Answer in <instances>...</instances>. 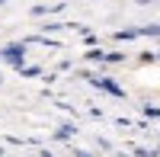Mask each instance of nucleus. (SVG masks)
<instances>
[{
    "label": "nucleus",
    "mask_w": 160,
    "mask_h": 157,
    "mask_svg": "<svg viewBox=\"0 0 160 157\" xmlns=\"http://www.w3.org/2000/svg\"><path fill=\"white\" fill-rule=\"evenodd\" d=\"M71 135H74V125H64L61 132H58V138H71Z\"/></svg>",
    "instance_id": "obj_4"
},
{
    "label": "nucleus",
    "mask_w": 160,
    "mask_h": 157,
    "mask_svg": "<svg viewBox=\"0 0 160 157\" xmlns=\"http://www.w3.org/2000/svg\"><path fill=\"white\" fill-rule=\"evenodd\" d=\"M141 35H160V26H144Z\"/></svg>",
    "instance_id": "obj_3"
},
{
    "label": "nucleus",
    "mask_w": 160,
    "mask_h": 157,
    "mask_svg": "<svg viewBox=\"0 0 160 157\" xmlns=\"http://www.w3.org/2000/svg\"><path fill=\"white\" fill-rule=\"evenodd\" d=\"M90 61H106V51H90Z\"/></svg>",
    "instance_id": "obj_5"
},
{
    "label": "nucleus",
    "mask_w": 160,
    "mask_h": 157,
    "mask_svg": "<svg viewBox=\"0 0 160 157\" xmlns=\"http://www.w3.org/2000/svg\"><path fill=\"white\" fill-rule=\"evenodd\" d=\"M3 61L7 64H13V68H22V61H26V45H19V42H13V45H7L3 51Z\"/></svg>",
    "instance_id": "obj_1"
},
{
    "label": "nucleus",
    "mask_w": 160,
    "mask_h": 157,
    "mask_svg": "<svg viewBox=\"0 0 160 157\" xmlns=\"http://www.w3.org/2000/svg\"><path fill=\"white\" fill-rule=\"evenodd\" d=\"M87 77H90V80L96 84L99 90H106V93H112V96H125V93H122V87L112 84V80H106V77H93V74H87Z\"/></svg>",
    "instance_id": "obj_2"
},
{
    "label": "nucleus",
    "mask_w": 160,
    "mask_h": 157,
    "mask_svg": "<svg viewBox=\"0 0 160 157\" xmlns=\"http://www.w3.org/2000/svg\"><path fill=\"white\" fill-rule=\"evenodd\" d=\"M19 71H22L26 77H38V68H19Z\"/></svg>",
    "instance_id": "obj_6"
},
{
    "label": "nucleus",
    "mask_w": 160,
    "mask_h": 157,
    "mask_svg": "<svg viewBox=\"0 0 160 157\" xmlns=\"http://www.w3.org/2000/svg\"><path fill=\"white\" fill-rule=\"evenodd\" d=\"M77 157H90V154H87V151H77Z\"/></svg>",
    "instance_id": "obj_7"
},
{
    "label": "nucleus",
    "mask_w": 160,
    "mask_h": 157,
    "mask_svg": "<svg viewBox=\"0 0 160 157\" xmlns=\"http://www.w3.org/2000/svg\"><path fill=\"white\" fill-rule=\"evenodd\" d=\"M157 58H160V48H157Z\"/></svg>",
    "instance_id": "obj_8"
}]
</instances>
